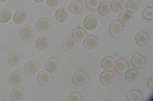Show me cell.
Segmentation results:
<instances>
[{
    "instance_id": "obj_39",
    "label": "cell",
    "mask_w": 153,
    "mask_h": 101,
    "mask_svg": "<svg viewBox=\"0 0 153 101\" xmlns=\"http://www.w3.org/2000/svg\"><path fill=\"white\" fill-rule=\"evenodd\" d=\"M79 1H82V0H79Z\"/></svg>"
},
{
    "instance_id": "obj_5",
    "label": "cell",
    "mask_w": 153,
    "mask_h": 101,
    "mask_svg": "<svg viewBox=\"0 0 153 101\" xmlns=\"http://www.w3.org/2000/svg\"><path fill=\"white\" fill-rule=\"evenodd\" d=\"M26 96V93L23 88L16 87L11 91L10 94V98L13 101H22Z\"/></svg>"
},
{
    "instance_id": "obj_19",
    "label": "cell",
    "mask_w": 153,
    "mask_h": 101,
    "mask_svg": "<svg viewBox=\"0 0 153 101\" xmlns=\"http://www.w3.org/2000/svg\"><path fill=\"white\" fill-rule=\"evenodd\" d=\"M98 13L102 16H106L111 12V4L107 1H102L98 7Z\"/></svg>"
},
{
    "instance_id": "obj_1",
    "label": "cell",
    "mask_w": 153,
    "mask_h": 101,
    "mask_svg": "<svg viewBox=\"0 0 153 101\" xmlns=\"http://www.w3.org/2000/svg\"><path fill=\"white\" fill-rule=\"evenodd\" d=\"M73 83L76 86H81L85 85L89 81L88 76L81 70L76 71L72 77Z\"/></svg>"
},
{
    "instance_id": "obj_7",
    "label": "cell",
    "mask_w": 153,
    "mask_h": 101,
    "mask_svg": "<svg viewBox=\"0 0 153 101\" xmlns=\"http://www.w3.org/2000/svg\"><path fill=\"white\" fill-rule=\"evenodd\" d=\"M51 23L48 19L40 18L36 23V27L40 32H45L49 31Z\"/></svg>"
},
{
    "instance_id": "obj_33",
    "label": "cell",
    "mask_w": 153,
    "mask_h": 101,
    "mask_svg": "<svg viewBox=\"0 0 153 101\" xmlns=\"http://www.w3.org/2000/svg\"><path fill=\"white\" fill-rule=\"evenodd\" d=\"M68 101H82L80 94L78 93L74 92L69 95Z\"/></svg>"
},
{
    "instance_id": "obj_31",
    "label": "cell",
    "mask_w": 153,
    "mask_h": 101,
    "mask_svg": "<svg viewBox=\"0 0 153 101\" xmlns=\"http://www.w3.org/2000/svg\"><path fill=\"white\" fill-rule=\"evenodd\" d=\"M100 0H86L87 7L91 10H95L98 8L100 4Z\"/></svg>"
},
{
    "instance_id": "obj_10",
    "label": "cell",
    "mask_w": 153,
    "mask_h": 101,
    "mask_svg": "<svg viewBox=\"0 0 153 101\" xmlns=\"http://www.w3.org/2000/svg\"><path fill=\"white\" fill-rule=\"evenodd\" d=\"M83 24L85 28L90 31H93L97 27L98 21L94 16L90 15L85 18Z\"/></svg>"
},
{
    "instance_id": "obj_30",
    "label": "cell",
    "mask_w": 153,
    "mask_h": 101,
    "mask_svg": "<svg viewBox=\"0 0 153 101\" xmlns=\"http://www.w3.org/2000/svg\"><path fill=\"white\" fill-rule=\"evenodd\" d=\"M12 14L7 10H3L0 12V21L1 23H8L11 20Z\"/></svg>"
},
{
    "instance_id": "obj_16",
    "label": "cell",
    "mask_w": 153,
    "mask_h": 101,
    "mask_svg": "<svg viewBox=\"0 0 153 101\" xmlns=\"http://www.w3.org/2000/svg\"><path fill=\"white\" fill-rule=\"evenodd\" d=\"M51 80V75L47 71L43 70L38 74L37 81L40 85L45 86L50 82Z\"/></svg>"
},
{
    "instance_id": "obj_32",
    "label": "cell",
    "mask_w": 153,
    "mask_h": 101,
    "mask_svg": "<svg viewBox=\"0 0 153 101\" xmlns=\"http://www.w3.org/2000/svg\"><path fill=\"white\" fill-rule=\"evenodd\" d=\"M143 18L148 20H151L153 19V9L152 8L148 7L144 10L143 13Z\"/></svg>"
},
{
    "instance_id": "obj_36",
    "label": "cell",
    "mask_w": 153,
    "mask_h": 101,
    "mask_svg": "<svg viewBox=\"0 0 153 101\" xmlns=\"http://www.w3.org/2000/svg\"><path fill=\"white\" fill-rule=\"evenodd\" d=\"M35 2H37L38 4H41V3H43L44 2L45 0H33Z\"/></svg>"
},
{
    "instance_id": "obj_17",
    "label": "cell",
    "mask_w": 153,
    "mask_h": 101,
    "mask_svg": "<svg viewBox=\"0 0 153 101\" xmlns=\"http://www.w3.org/2000/svg\"><path fill=\"white\" fill-rule=\"evenodd\" d=\"M55 17L57 21L59 23H64L67 21L68 18V12L67 9L59 8L55 13Z\"/></svg>"
},
{
    "instance_id": "obj_27",
    "label": "cell",
    "mask_w": 153,
    "mask_h": 101,
    "mask_svg": "<svg viewBox=\"0 0 153 101\" xmlns=\"http://www.w3.org/2000/svg\"><path fill=\"white\" fill-rule=\"evenodd\" d=\"M138 76V72L134 69H130L127 71L125 75L127 81L130 82H135L137 80Z\"/></svg>"
},
{
    "instance_id": "obj_25",
    "label": "cell",
    "mask_w": 153,
    "mask_h": 101,
    "mask_svg": "<svg viewBox=\"0 0 153 101\" xmlns=\"http://www.w3.org/2000/svg\"><path fill=\"white\" fill-rule=\"evenodd\" d=\"M26 15L25 13L19 10L13 16L14 23L18 24H22L25 23L26 21Z\"/></svg>"
},
{
    "instance_id": "obj_35",
    "label": "cell",
    "mask_w": 153,
    "mask_h": 101,
    "mask_svg": "<svg viewBox=\"0 0 153 101\" xmlns=\"http://www.w3.org/2000/svg\"><path fill=\"white\" fill-rule=\"evenodd\" d=\"M153 77H151L149 79V80H148V83H147V86L151 90L153 89Z\"/></svg>"
},
{
    "instance_id": "obj_6",
    "label": "cell",
    "mask_w": 153,
    "mask_h": 101,
    "mask_svg": "<svg viewBox=\"0 0 153 101\" xmlns=\"http://www.w3.org/2000/svg\"><path fill=\"white\" fill-rule=\"evenodd\" d=\"M62 44L64 49L70 52L74 51L76 46V41L71 36H67L64 38Z\"/></svg>"
},
{
    "instance_id": "obj_18",
    "label": "cell",
    "mask_w": 153,
    "mask_h": 101,
    "mask_svg": "<svg viewBox=\"0 0 153 101\" xmlns=\"http://www.w3.org/2000/svg\"><path fill=\"white\" fill-rule=\"evenodd\" d=\"M101 66L106 70L111 71L114 68V60L112 57L110 56L104 57L101 61Z\"/></svg>"
},
{
    "instance_id": "obj_34",
    "label": "cell",
    "mask_w": 153,
    "mask_h": 101,
    "mask_svg": "<svg viewBox=\"0 0 153 101\" xmlns=\"http://www.w3.org/2000/svg\"><path fill=\"white\" fill-rule=\"evenodd\" d=\"M47 4L50 7H55L58 5L59 0H47Z\"/></svg>"
},
{
    "instance_id": "obj_13",
    "label": "cell",
    "mask_w": 153,
    "mask_h": 101,
    "mask_svg": "<svg viewBox=\"0 0 153 101\" xmlns=\"http://www.w3.org/2000/svg\"><path fill=\"white\" fill-rule=\"evenodd\" d=\"M100 81L103 85L111 84L114 80V74L110 71L103 72L100 76Z\"/></svg>"
},
{
    "instance_id": "obj_21",
    "label": "cell",
    "mask_w": 153,
    "mask_h": 101,
    "mask_svg": "<svg viewBox=\"0 0 153 101\" xmlns=\"http://www.w3.org/2000/svg\"><path fill=\"white\" fill-rule=\"evenodd\" d=\"M135 39L136 43L140 46L146 45L149 41L148 35L143 32H138L135 36Z\"/></svg>"
},
{
    "instance_id": "obj_29",
    "label": "cell",
    "mask_w": 153,
    "mask_h": 101,
    "mask_svg": "<svg viewBox=\"0 0 153 101\" xmlns=\"http://www.w3.org/2000/svg\"><path fill=\"white\" fill-rule=\"evenodd\" d=\"M111 6L114 12L120 13L124 9V4L122 0H114L111 2Z\"/></svg>"
},
{
    "instance_id": "obj_2",
    "label": "cell",
    "mask_w": 153,
    "mask_h": 101,
    "mask_svg": "<svg viewBox=\"0 0 153 101\" xmlns=\"http://www.w3.org/2000/svg\"><path fill=\"white\" fill-rule=\"evenodd\" d=\"M123 30V26L118 21H114L109 26V33L115 38L121 36Z\"/></svg>"
},
{
    "instance_id": "obj_26",
    "label": "cell",
    "mask_w": 153,
    "mask_h": 101,
    "mask_svg": "<svg viewBox=\"0 0 153 101\" xmlns=\"http://www.w3.org/2000/svg\"><path fill=\"white\" fill-rule=\"evenodd\" d=\"M36 46L39 50H45L49 46V42L47 38L40 37L37 39L36 41Z\"/></svg>"
},
{
    "instance_id": "obj_37",
    "label": "cell",
    "mask_w": 153,
    "mask_h": 101,
    "mask_svg": "<svg viewBox=\"0 0 153 101\" xmlns=\"http://www.w3.org/2000/svg\"><path fill=\"white\" fill-rule=\"evenodd\" d=\"M8 0H0V2H5L7 1Z\"/></svg>"
},
{
    "instance_id": "obj_9",
    "label": "cell",
    "mask_w": 153,
    "mask_h": 101,
    "mask_svg": "<svg viewBox=\"0 0 153 101\" xmlns=\"http://www.w3.org/2000/svg\"><path fill=\"white\" fill-rule=\"evenodd\" d=\"M33 32L32 29L28 25L22 26L19 31V35L24 40L28 41L33 37Z\"/></svg>"
},
{
    "instance_id": "obj_8",
    "label": "cell",
    "mask_w": 153,
    "mask_h": 101,
    "mask_svg": "<svg viewBox=\"0 0 153 101\" xmlns=\"http://www.w3.org/2000/svg\"><path fill=\"white\" fill-rule=\"evenodd\" d=\"M118 21L123 26L130 25L133 21V15L129 12H122L118 17Z\"/></svg>"
},
{
    "instance_id": "obj_12",
    "label": "cell",
    "mask_w": 153,
    "mask_h": 101,
    "mask_svg": "<svg viewBox=\"0 0 153 101\" xmlns=\"http://www.w3.org/2000/svg\"><path fill=\"white\" fill-rule=\"evenodd\" d=\"M131 63L134 68L142 69L146 66V60L143 56L139 54H136L131 58Z\"/></svg>"
},
{
    "instance_id": "obj_23",
    "label": "cell",
    "mask_w": 153,
    "mask_h": 101,
    "mask_svg": "<svg viewBox=\"0 0 153 101\" xmlns=\"http://www.w3.org/2000/svg\"><path fill=\"white\" fill-rule=\"evenodd\" d=\"M126 8L128 12L134 13L140 8V3L138 0H129L126 4Z\"/></svg>"
},
{
    "instance_id": "obj_15",
    "label": "cell",
    "mask_w": 153,
    "mask_h": 101,
    "mask_svg": "<svg viewBox=\"0 0 153 101\" xmlns=\"http://www.w3.org/2000/svg\"><path fill=\"white\" fill-rule=\"evenodd\" d=\"M39 67L37 62L34 61H30L26 63L24 67V70L28 75H33L39 70Z\"/></svg>"
},
{
    "instance_id": "obj_20",
    "label": "cell",
    "mask_w": 153,
    "mask_h": 101,
    "mask_svg": "<svg viewBox=\"0 0 153 101\" xmlns=\"http://www.w3.org/2000/svg\"><path fill=\"white\" fill-rule=\"evenodd\" d=\"M72 35L76 41L80 42L85 39L86 37V32L83 29L76 28L72 31Z\"/></svg>"
},
{
    "instance_id": "obj_11",
    "label": "cell",
    "mask_w": 153,
    "mask_h": 101,
    "mask_svg": "<svg viewBox=\"0 0 153 101\" xmlns=\"http://www.w3.org/2000/svg\"><path fill=\"white\" fill-rule=\"evenodd\" d=\"M59 63L57 60L54 58H51L45 62L46 70L50 74L56 73L59 69Z\"/></svg>"
},
{
    "instance_id": "obj_4",
    "label": "cell",
    "mask_w": 153,
    "mask_h": 101,
    "mask_svg": "<svg viewBox=\"0 0 153 101\" xmlns=\"http://www.w3.org/2000/svg\"><path fill=\"white\" fill-rule=\"evenodd\" d=\"M99 40L97 37L93 35H88L84 40L83 45L86 49L93 50L98 47Z\"/></svg>"
},
{
    "instance_id": "obj_14",
    "label": "cell",
    "mask_w": 153,
    "mask_h": 101,
    "mask_svg": "<svg viewBox=\"0 0 153 101\" xmlns=\"http://www.w3.org/2000/svg\"><path fill=\"white\" fill-rule=\"evenodd\" d=\"M128 63L124 59H119L115 62V69L116 73L119 74H123L129 69Z\"/></svg>"
},
{
    "instance_id": "obj_24",
    "label": "cell",
    "mask_w": 153,
    "mask_h": 101,
    "mask_svg": "<svg viewBox=\"0 0 153 101\" xmlns=\"http://www.w3.org/2000/svg\"><path fill=\"white\" fill-rule=\"evenodd\" d=\"M69 10L72 13L75 14H79L82 13V12L83 11V7L80 2L75 1L70 4Z\"/></svg>"
},
{
    "instance_id": "obj_38",
    "label": "cell",
    "mask_w": 153,
    "mask_h": 101,
    "mask_svg": "<svg viewBox=\"0 0 153 101\" xmlns=\"http://www.w3.org/2000/svg\"><path fill=\"white\" fill-rule=\"evenodd\" d=\"M105 101H110V100H105Z\"/></svg>"
},
{
    "instance_id": "obj_28",
    "label": "cell",
    "mask_w": 153,
    "mask_h": 101,
    "mask_svg": "<svg viewBox=\"0 0 153 101\" xmlns=\"http://www.w3.org/2000/svg\"><path fill=\"white\" fill-rule=\"evenodd\" d=\"M21 58L18 52H12L8 56V62L12 66H17L20 63Z\"/></svg>"
},
{
    "instance_id": "obj_22",
    "label": "cell",
    "mask_w": 153,
    "mask_h": 101,
    "mask_svg": "<svg viewBox=\"0 0 153 101\" xmlns=\"http://www.w3.org/2000/svg\"><path fill=\"white\" fill-rule=\"evenodd\" d=\"M127 97L129 101H142L143 99L141 92L136 90L130 91L127 93Z\"/></svg>"
},
{
    "instance_id": "obj_3",
    "label": "cell",
    "mask_w": 153,
    "mask_h": 101,
    "mask_svg": "<svg viewBox=\"0 0 153 101\" xmlns=\"http://www.w3.org/2000/svg\"><path fill=\"white\" fill-rule=\"evenodd\" d=\"M24 76L23 74L18 71L12 72L8 78L9 83L13 87L19 86L23 82Z\"/></svg>"
}]
</instances>
